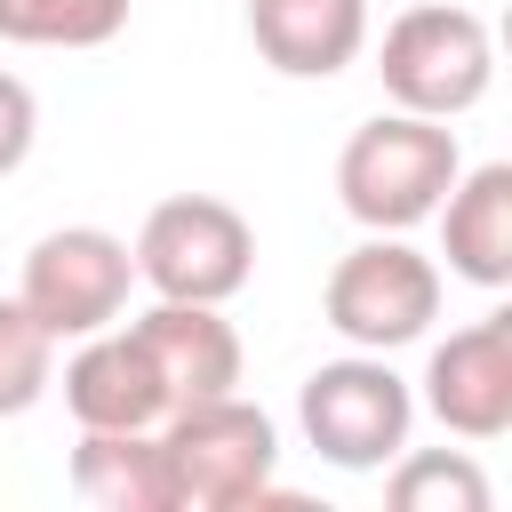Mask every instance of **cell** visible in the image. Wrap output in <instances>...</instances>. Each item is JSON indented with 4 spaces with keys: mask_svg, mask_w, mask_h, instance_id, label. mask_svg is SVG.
I'll return each mask as SVG.
<instances>
[{
    "mask_svg": "<svg viewBox=\"0 0 512 512\" xmlns=\"http://www.w3.org/2000/svg\"><path fill=\"white\" fill-rule=\"evenodd\" d=\"M464 152H456V128L448 120H424V112H376L344 136L336 152V200L360 232H416L432 224V208L448 200Z\"/></svg>",
    "mask_w": 512,
    "mask_h": 512,
    "instance_id": "7a4b0ae2",
    "label": "cell"
},
{
    "mask_svg": "<svg viewBox=\"0 0 512 512\" xmlns=\"http://www.w3.org/2000/svg\"><path fill=\"white\" fill-rule=\"evenodd\" d=\"M136 344L152 352L168 400H216V392H240V328L224 320V304H176V296H152L136 320Z\"/></svg>",
    "mask_w": 512,
    "mask_h": 512,
    "instance_id": "30bf717a",
    "label": "cell"
},
{
    "mask_svg": "<svg viewBox=\"0 0 512 512\" xmlns=\"http://www.w3.org/2000/svg\"><path fill=\"white\" fill-rule=\"evenodd\" d=\"M72 496L96 512H168V472L152 432H80L72 448Z\"/></svg>",
    "mask_w": 512,
    "mask_h": 512,
    "instance_id": "4fadbf2b",
    "label": "cell"
},
{
    "mask_svg": "<svg viewBox=\"0 0 512 512\" xmlns=\"http://www.w3.org/2000/svg\"><path fill=\"white\" fill-rule=\"evenodd\" d=\"M32 144H40V96L16 72H0V176H16L32 160Z\"/></svg>",
    "mask_w": 512,
    "mask_h": 512,
    "instance_id": "e0dca14e",
    "label": "cell"
},
{
    "mask_svg": "<svg viewBox=\"0 0 512 512\" xmlns=\"http://www.w3.org/2000/svg\"><path fill=\"white\" fill-rule=\"evenodd\" d=\"M128 288H136V256L120 232L104 224H56L24 248V280H16V304L56 336V344H80L96 328H112L128 312Z\"/></svg>",
    "mask_w": 512,
    "mask_h": 512,
    "instance_id": "52a82bcc",
    "label": "cell"
},
{
    "mask_svg": "<svg viewBox=\"0 0 512 512\" xmlns=\"http://www.w3.org/2000/svg\"><path fill=\"white\" fill-rule=\"evenodd\" d=\"M56 392V336L16 304L0 296V416H24Z\"/></svg>",
    "mask_w": 512,
    "mask_h": 512,
    "instance_id": "2e32d148",
    "label": "cell"
},
{
    "mask_svg": "<svg viewBox=\"0 0 512 512\" xmlns=\"http://www.w3.org/2000/svg\"><path fill=\"white\" fill-rule=\"evenodd\" d=\"M296 424H304V448L336 472H384L408 432H416V392L408 376L392 368V352H344V360H320L296 392Z\"/></svg>",
    "mask_w": 512,
    "mask_h": 512,
    "instance_id": "277c9868",
    "label": "cell"
},
{
    "mask_svg": "<svg viewBox=\"0 0 512 512\" xmlns=\"http://www.w3.org/2000/svg\"><path fill=\"white\" fill-rule=\"evenodd\" d=\"M376 80H384V96L400 112L464 120L496 88V32H488V16H472L456 0H416V8H400L384 24Z\"/></svg>",
    "mask_w": 512,
    "mask_h": 512,
    "instance_id": "3957f363",
    "label": "cell"
},
{
    "mask_svg": "<svg viewBox=\"0 0 512 512\" xmlns=\"http://www.w3.org/2000/svg\"><path fill=\"white\" fill-rule=\"evenodd\" d=\"M440 224V256L456 280L472 288H512V160H480V168H456L448 200L432 208Z\"/></svg>",
    "mask_w": 512,
    "mask_h": 512,
    "instance_id": "8fae6325",
    "label": "cell"
},
{
    "mask_svg": "<svg viewBox=\"0 0 512 512\" xmlns=\"http://www.w3.org/2000/svg\"><path fill=\"white\" fill-rule=\"evenodd\" d=\"M384 472H392L384 480L392 512H488L496 504V488L472 464V448H400Z\"/></svg>",
    "mask_w": 512,
    "mask_h": 512,
    "instance_id": "5bb4252c",
    "label": "cell"
},
{
    "mask_svg": "<svg viewBox=\"0 0 512 512\" xmlns=\"http://www.w3.org/2000/svg\"><path fill=\"white\" fill-rule=\"evenodd\" d=\"M136 280L176 304H232L256 280V224L216 192H176L136 224Z\"/></svg>",
    "mask_w": 512,
    "mask_h": 512,
    "instance_id": "8992f818",
    "label": "cell"
},
{
    "mask_svg": "<svg viewBox=\"0 0 512 512\" xmlns=\"http://www.w3.org/2000/svg\"><path fill=\"white\" fill-rule=\"evenodd\" d=\"M440 296H448V280L408 232H368L360 248L336 256V272L320 288V312L352 352H400V344L432 336Z\"/></svg>",
    "mask_w": 512,
    "mask_h": 512,
    "instance_id": "5b68a950",
    "label": "cell"
},
{
    "mask_svg": "<svg viewBox=\"0 0 512 512\" xmlns=\"http://www.w3.org/2000/svg\"><path fill=\"white\" fill-rule=\"evenodd\" d=\"M256 56L288 80H336L368 48V0H248Z\"/></svg>",
    "mask_w": 512,
    "mask_h": 512,
    "instance_id": "7c38bea8",
    "label": "cell"
},
{
    "mask_svg": "<svg viewBox=\"0 0 512 512\" xmlns=\"http://www.w3.org/2000/svg\"><path fill=\"white\" fill-rule=\"evenodd\" d=\"M416 408H424L440 432L472 440V448L512 432V312H504V304L480 312V320H464V328H448V336L432 344Z\"/></svg>",
    "mask_w": 512,
    "mask_h": 512,
    "instance_id": "ba28073f",
    "label": "cell"
},
{
    "mask_svg": "<svg viewBox=\"0 0 512 512\" xmlns=\"http://www.w3.org/2000/svg\"><path fill=\"white\" fill-rule=\"evenodd\" d=\"M160 472H168V512H240V504H272V472H280V424L240 400H184L160 416Z\"/></svg>",
    "mask_w": 512,
    "mask_h": 512,
    "instance_id": "6da1fadb",
    "label": "cell"
},
{
    "mask_svg": "<svg viewBox=\"0 0 512 512\" xmlns=\"http://www.w3.org/2000/svg\"><path fill=\"white\" fill-rule=\"evenodd\" d=\"M64 408L80 432H160V416L176 408L152 352L136 344V328H96L80 336V352L64 360Z\"/></svg>",
    "mask_w": 512,
    "mask_h": 512,
    "instance_id": "9c48e42d",
    "label": "cell"
},
{
    "mask_svg": "<svg viewBox=\"0 0 512 512\" xmlns=\"http://www.w3.org/2000/svg\"><path fill=\"white\" fill-rule=\"evenodd\" d=\"M128 32V0H0L8 48H104Z\"/></svg>",
    "mask_w": 512,
    "mask_h": 512,
    "instance_id": "9a60e30c",
    "label": "cell"
}]
</instances>
